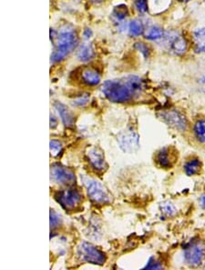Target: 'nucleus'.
<instances>
[{
	"mask_svg": "<svg viewBox=\"0 0 205 270\" xmlns=\"http://www.w3.org/2000/svg\"><path fill=\"white\" fill-rule=\"evenodd\" d=\"M144 88L143 81L137 76H129L123 79L107 80L102 85L103 94L110 102H129L140 94Z\"/></svg>",
	"mask_w": 205,
	"mask_h": 270,
	"instance_id": "obj_1",
	"label": "nucleus"
},
{
	"mask_svg": "<svg viewBox=\"0 0 205 270\" xmlns=\"http://www.w3.org/2000/svg\"><path fill=\"white\" fill-rule=\"evenodd\" d=\"M53 40L55 39V49L51 54V62L57 63L64 60L70 54L79 43L78 35L73 27L66 25L61 27L59 32L53 30Z\"/></svg>",
	"mask_w": 205,
	"mask_h": 270,
	"instance_id": "obj_2",
	"label": "nucleus"
},
{
	"mask_svg": "<svg viewBox=\"0 0 205 270\" xmlns=\"http://www.w3.org/2000/svg\"><path fill=\"white\" fill-rule=\"evenodd\" d=\"M77 254L81 260L87 263L102 266L106 262V256L102 251L86 241L81 242L78 246Z\"/></svg>",
	"mask_w": 205,
	"mask_h": 270,
	"instance_id": "obj_3",
	"label": "nucleus"
},
{
	"mask_svg": "<svg viewBox=\"0 0 205 270\" xmlns=\"http://www.w3.org/2000/svg\"><path fill=\"white\" fill-rule=\"evenodd\" d=\"M87 194L96 204H108L111 202V195L102 184L95 179H91L86 183Z\"/></svg>",
	"mask_w": 205,
	"mask_h": 270,
	"instance_id": "obj_4",
	"label": "nucleus"
},
{
	"mask_svg": "<svg viewBox=\"0 0 205 270\" xmlns=\"http://www.w3.org/2000/svg\"><path fill=\"white\" fill-rule=\"evenodd\" d=\"M55 199L66 210H72L81 204L82 195L79 189L70 188L58 192Z\"/></svg>",
	"mask_w": 205,
	"mask_h": 270,
	"instance_id": "obj_5",
	"label": "nucleus"
},
{
	"mask_svg": "<svg viewBox=\"0 0 205 270\" xmlns=\"http://www.w3.org/2000/svg\"><path fill=\"white\" fill-rule=\"evenodd\" d=\"M184 260L191 267H199L205 260V246L200 241L188 245L184 249Z\"/></svg>",
	"mask_w": 205,
	"mask_h": 270,
	"instance_id": "obj_6",
	"label": "nucleus"
},
{
	"mask_svg": "<svg viewBox=\"0 0 205 270\" xmlns=\"http://www.w3.org/2000/svg\"><path fill=\"white\" fill-rule=\"evenodd\" d=\"M164 44L172 52L176 55H183L187 50V42L185 38L175 31H168L163 37Z\"/></svg>",
	"mask_w": 205,
	"mask_h": 270,
	"instance_id": "obj_7",
	"label": "nucleus"
},
{
	"mask_svg": "<svg viewBox=\"0 0 205 270\" xmlns=\"http://www.w3.org/2000/svg\"><path fill=\"white\" fill-rule=\"evenodd\" d=\"M50 177L56 183L70 185L76 181L75 173L60 164H53L50 168Z\"/></svg>",
	"mask_w": 205,
	"mask_h": 270,
	"instance_id": "obj_8",
	"label": "nucleus"
},
{
	"mask_svg": "<svg viewBox=\"0 0 205 270\" xmlns=\"http://www.w3.org/2000/svg\"><path fill=\"white\" fill-rule=\"evenodd\" d=\"M162 120L175 130L185 131L187 130V119L183 114L177 110H169L161 113Z\"/></svg>",
	"mask_w": 205,
	"mask_h": 270,
	"instance_id": "obj_9",
	"label": "nucleus"
},
{
	"mask_svg": "<svg viewBox=\"0 0 205 270\" xmlns=\"http://www.w3.org/2000/svg\"><path fill=\"white\" fill-rule=\"evenodd\" d=\"M87 158L92 169L97 172L105 171L108 166L105 160L104 153L98 146H92L87 150Z\"/></svg>",
	"mask_w": 205,
	"mask_h": 270,
	"instance_id": "obj_10",
	"label": "nucleus"
},
{
	"mask_svg": "<svg viewBox=\"0 0 205 270\" xmlns=\"http://www.w3.org/2000/svg\"><path fill=\"white\" fill-rule=\"evenodd\" d=\"M120 147L127 152L134 151V149L139 147V137L133 132H127L119 137Z\"/></svg>",
	"mask_w": 205,
	"mask_h": 270,
	"instance_id": "obj_11",
	"label": "nucleus"
},
{
	"mask_svg": "<svg viewBox=\"0 0 205 270\" xmlns=\"http://www.w3.org/2000/svg\"><path fill=\"white\" fill-rule=\"evenodd\" d=\"M54 107L63 125L67 128H72L75 123V118L68 107L59 101L55 102Z\"/></svg>",
	"mask_w": 205,
	"mask_h": 270,
	"instance_id": "obj_12",
	"label": "nucleus"
},
{
	"mask_svg": "<svg viewBox=\"0 0 205 270\" xmlns=\"http://www.w3.org/2000/svg\"><path fill=\"white\" fill-rule=\"evenodd\" d=\"M81 77L83 82L91 87H95L101 82V75L99 74V72L96 69L91 68H85L82 71Z\"/></svg>",
	"mask_w": 205,
	"mask_h": 270,
	"instance_id": "obj_13",
	"label": "nucleus"
},
{
	"mask_svg": "<svg viewBox=\"0 0 205 270\" xmlns=\"http://www.w3.org/2000/svg\"><path fill=\"white\" fill-rule=\"evenodd\" d=\"M95 52L90 44H81L77 52V58L81 62H89L94 58Z\"/></svg>",
	"mask_w": 205,
	"mask_h": 270,
	"instance_id": "obj_14",
	"label": "nucleus"
},
{
	"mask_svg": "<svg viewBox=\"0 0 205 270\" xmlns=\"http://www.w3.org/2000/svg\"><path fill=\"white\" fill-rule=\"evenodd\" d=\"M156 161L161 168H169L173 166L172 156L170 154L169 148H162V150L157 153Z\"/></svg>",
	"mask_w": 205,
	"mask_h": 270,
	"instance_id": "obj_15",
	"label": "nucleus"
},
{
	"mask_svg": "<svg viewBox=\"0 0 205 270\" xmlns=\"http://www.w3.org/2000/svg\"><path fill=\"white\" fill-rule=\"evenodd\" d=\"M195 50L198 53L205 52V27L196 29L194 32Z\"/></svg>",
	"mask_w": 205,
	"mask_h": 270,
	"instance_id": "obj_16",
	"label": "nucleus"
},
{
	"mask_svg": "<svg viewBox=\"0 0 205 270\" xmlns=\"http://www.w3.org/2000/svg\"><path fill=\"white\" fill-rule=\"evenodd\" d=\"M201 169H202V162L200 159L195 158L184 164V171L188 176H195L200 173Z\"/></svg>",
	"mask_w": 205,
	"mask_h": 270,
	"instance_id": "obj_17",
	"label": "nucleus"
},
{
	"mask_svg": "<svg viewBox=\"0 0 205 270\" xmlns=\"http://www.w3.org/2000/svg\"><path fill=\"white\" fill-rule=\"evenodd\" d=\"M165 32H163L162 27H158V26H152L150 27L145 33V38L151 41H157L162 39L164 37Z\"/></svg>",
	"mask_w": 205,
	"mask_h": 270,
	"instance_id": "obj_18",
	"label": "nucleus"
},
{
	"mask_svg": "<svg viewBox=\"0 0 205 270\" xmlns=\"http://www.w3.org/2000/svg\"><path fill=\"white\" fill-rule=\"evenodd\" d=\"M129 15L128 7L125 5H117L112 11V16L117 22L121 23Z\"/></svg>",
	"mask_w": 205,
	"mask_h": 270,
	"instance_id": "obj_19",
	"label": "nucleus"
},
{
	"mask_svg": "<svg viewBox=\"0 0 205 270\" xmlns=\"http://www.w3.org/2000/svg\"><path fill=\"white\" fill-rule=\"evenodd\" d=\"M143 33V25L139 20H132L129 24V34L131 37H139Z\"/></svg>",
	"mask_w": 205,
	"mask_h": 270,
	"instance_id": "obj_20",
	"label": "nucleus"
},
{
	"mask_svg": "<svg viewBox=\"0 0 205 270\" xmlns=\"http://www.w3.org/2000/svg\"><path fill=\"white\" fill-rule=\"evenodd\" d=\"M195 133L198 140L205 143V119H201L195 126Z\"/></svg>",
	"mask_w": 205,
	"mask_h": 270,
	"instance_id": "obj_21",
	"label": "nucleus"
},
{
	"mask_svg": "<svg viewBox=\"0 0 205 270\" xmlns=\"http://www.w3.org/2000/svg\"><path fill=\"white\" fill-rule=\"evenodd\" d=\"M152 2V8H154V13H162L164 10H166L168 6L171 5V0H151Z\"/></svg>",
	"mask_w": 205,
	"mask_h": 270,
	"instance_id": "obj_22",
	"label": "nucleus"
},
{
	"mask_svg": "<svg viewBox=\"0 0 205 270\" xmlns=\"http://www.w3.org/2000/svg\"><path fill=\"white\" fill-rule=\"evenodd\" d=\"M62 143L57 139H52L50 140L49 144V148H50V154L52 157H58L62 151Z\"/></svg>",
	"mask_w": 205,
	"mask_h": 270,
	"instance_id": "obj_23",
	"label": "nucleus"
},
{
	"mask_svg": "<svg viewBox=\"0 0 205 270\" xmlns=\"http://www.w3.org/2000/svg\"><path fill=\"white\" fill-rule=\"evenodd\" d=\"M90 98H91V96L89 94H87V93L86 94H81L72 100V104L75 107H84L90 101Z\"/></svg>",
	"mask_w": 205,
	"mask_h": 270,
	"instance_id": "obj_24",
	"label": "nucleus"
},
{
	"mask_svg": "<svg viewBox=\"0 0 205 270\" xmlns=\"http://www.w3.org/2000/svg\"><path fill=\"white\" fill-rule=\"evenodd\" d=\"M50 227L51 228H56V227L60 226V224L62 223V218L60 214H58L57 212H55L54 210L50 211Z\"/></svg>",
	"mask_w": 205,
	"mask_h": 270,
	"instance_id": "obj_25",
	"label": "nucleus"
},
{
	"mask_svg": "<svg viewBox=\"0 0 205 270\" xmlns=\"http://www.w3.org/2000/svg\"><path fill=\"white\" fill-rule=\"evenodd\" d=\"M134 5L140 13H146L149 10V4L147 0H135Z\"/></svg>",
	"mask_w": 205,
	"mask_h": 270,
	"instance_id": "obj_26",
	"label": "nucleus"
},
{
	"mask_svg": "<svg viewBox=\"0 0 205 270\" xmlns=\"http://www.w3.org/2000/svg\"><path fill=\"white\" fill-rule=\"evenodd\" d=\"M134 49H137L138 51H140V53L142 54V56L148 59L149 56H150V50L149 48L146 46L145 44L141 43V42H138L134 45Z\"/></svg>",
	"mask_w": 205,
	"mask_h": 270,
	"instance_id": "obj_27",
	"label": "nucleus"
},
{
	"mask_svg": "<svg viewBox=\"0 0 205 270\" xmlns=\"http://www.w3.org/2000/svg\"><path fill=\"white\" fill-rule=\"evenodd\" d=\"M162 268V264L158 262L154 258H150L147 265L143 268V270H161Z\"/></svg>",
	"mask_w": 205,
	"mask_h": 270,
	"instance_id": "obj_28",
	"label": "nucleus"
},
{
	"mask_svg": "<svg viewBox=\"0 0 205 270\" xmlns=\"http://www.w3.org/2000/svg\"><path fill=\"white\" fill-rule=\"evenodd\" d=\"M162 210L167 216H173L176 213L175 207L171 203H163L162 205Z\"/></svg>",
	"mask_w": 205,
	"mask_h": 270,
	"instance_id": "obj_29",
	"label": "nucleus"
},
{
	"mask_svg": "<svg viewBox=\"0 0 205 270\" xmlns=\"http://www.w3.org/2000/svg\"><path fill=\"white\" fill-rule=\"evenodd\" d=\"M58 126V120L54 115L50 114V129H55Z\"/></svg>",
	"mask_w": 205,
	"mask_h": 270,
	"instance_id": "obj_30",
	"label": "nucleus"
},
{
	"mask_svg": "<svg viewBox=\"0 0 205 270\" xmlns=\"http://www.w3.org/2000/svg\"><path fill=\"white\" fill-rule=\"evenodd\" d=\"M83 36H84V38H86V39H90V38H92V29H91V28H89V27L85 28V29H84V32H83Z\"/></svg>",
	"mask_w": 205,
	"mask_h": 270,
	"instance_id": "obj_31",
	"label": "nucleus"
},
{
	"mask_svg": "<svg viewBox=\"0 0 205 270\" xmlns=\"http://www.w3.org/2000/svg\"><path fill=\"white\" fill-rule=\"evenodd\" d=\"M200 203L202 207H203V208H205V195L202 196V198H201L200 200Z\"/></svg>",
	"mask_w": 205,
	"mask_h": 270,
	"instance_id": "obj_32",
	"label": "nucleus"
},
{
	"mask_svg": "<svg viewBox=\"0 0 205 270\" xmlns=\"http://www.w3.org/2000/svg\"><path fill=\"white\" fill-rule=\"evenodd\" d=\"M93 2H95V3H99V2H101L102 0H92Z\"/></svg>",
	"mask_w": 205,
	"mask_h": 270,
	"instance_id": "obj_33",
	"label": "nucleus"
},
{
	"mask_svg": "<svg viewBox=\"0 0 205 270\" xmlns=\"http://www.w3.org/2000/svg\"><path fill=\"white\" fill-rule=\"evenodd\" d=\"M180 1H182V2H187V1H190V0H180Z\"/></svg>",
	"mask_w": 205,
	"mask_h": 270,
	"instance_id": "obj_34",
	"label": "nucleus"
}]
</instances>
